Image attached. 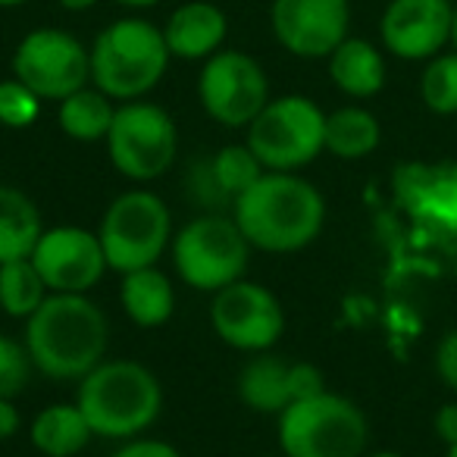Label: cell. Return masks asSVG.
I'll return each mask as SVG.
<instances>
[{"label":"cell","instance_id":"obj_19","mask_svg":"<svg viewBox=\"0 0 457 457\" xmlns=\"http://www.w3.org/2000/svg\"><path fill=\"white\" fill-rule=\"evenodd\" d=\"M120 304L135 326L160 329L176 313V288L160 267H141L132 273H122Z\"/></svg>","mask_w":457,"mask_h":457},{"label":"cell","instance_id":"obj_28","mask_svg":"<svg viewBox=\"0 0 457 457\" xmlns=\"http://www.w3.org/2000/svg\"><path fill=\"white\" fill-rule=\"evenodd\" d=\"M32 370L35 367L26 345L0 332V398H20L26 392Z\"/></svg>","mask_w":457,"mask_h":457},{"label":"cell","instance_id":"obj_2","mask_svg":"<svg viewBox=\"0 0 457 457\" xmlns=\"http://www.w3.org/2000/svg\"><path fill=\"white\" fill-rule=\"evenodd\" d=\"M32 367L60 382L88 376L110 345L107 313L88 295H47L22 336Z\"/></svg>","mask_w":457,"mask_h":457},{"label":"cell","instance_id":"obj_34","mask_svg":"<svg viewBox=\"0 0 457 457\" xmlns=\"http://www.w3.org/2000/svg\"><path fill=\"white\" fill-rule=\"evenodd\" d=\"M113 4L129 7V10H147V7H157V4H163V0H113Z\"/></svg>","mask_w":457,"mask_h":457},{"label":"cell","instance_id":"obj_27","mask_svg":"<svg viewBox=\"0 0 457 457\" xmlns=\"http://www.w3.org/2000/svg\"><path fill=\"white\" fill-rule=\"evenodd\" d=\"M41 97L20 79H4L0 82V126L7 129H29L41 116Z\"/></svg>","mask_w":457,"mask_h":457},{"label":"cell","instance_id":"obj_9","mask_svg":"<svg viewBox=\"0 0 457 457\" xmlns=\"http://www.w3.org/2000/svg\"><path fill=\"white\" fill-rule=\"evenodd\" d=\"M104 145L120 176H126L129 182H154L176 163L179 126L170 110L147 97L126 101L116 107Z\"/></svg>","mask_w":457,"mask_h":457},{"label":"cell","instance_id":"obj_22","mask_svg":"<svg viewBox=\"0 0 457 457\" xmlns=\"http://www.w3.org/2000/svg\"><path fill=\"white\" fill-rule=\"evenodd\" d=\"M120 104L107 97L95 85H85L76 95L63 97L57 104V126L66 138L82 141V145H95V141H107V132L113 126V116Z\"/></svg>","mask_w":457,"mask_h":457},{"label":"cell","instance_id":"obj_7","mask_svg":"<svg viewBox=\"0 0 457 457\" xmlns=\"http://www.w3.org/2000/svg\"><path fill=\"white\" fill-rule=\"evenodd\" d=\"M172 213L160 195L147 188H129L110 201L97 226V238L113 273H132L157 267L172 245Z\"/></svg>","mask_w":457,"mask_h":457},{"label":"cell","instance_id":"obj_20","mask_svg":"<svg viewBox=\"0 0 457 457\" xmlns=\"http://www.w3.org/2000/svg\"><path fill=\"white\" fill-rule=\"evenodd\" d=\"M29 438H32L35 451L45 457H76L88 448L95 429L76 401H57L35 413Z\"/></svg>","mask_w":457,"mask_h":457},{"label":"cell","instance_id":"obj_25","mask_svg":"<svg viewBox=\"0 0 457 457\" xmlns=\"http://www.w3.org/2000/svg\"><path fill=\"white\" fill-rule=\"evenodd\" d=\"M207 163H210V172H213L216 185H220L222 195L228 197V204H236L238 197L267 172L248 145L220 147V151L207 154Z\"/></svg>","mask_w":457,"mask_h":457},{"label":"cell","instance_id":"obj_37","mask_svg":"<svg viewBox=\"0 0 457 457\" xmlns=\"http://www.w3.org/2000/svg\"><path fill=\"white\" fill-rule=\"evenodd\" d=\"M367 457H404V454H398V451H373V454H367Z\"/></svg>","mask_w":457,"mask_h":457},{"label":"cell","instance_id":"obj_15","mask_svg":"<svg viewBox=\"0 0 457 457\" xmlns=\"http://www.w3.org/2000/svg\"><path fill=\"white\" fill-rule=\"evenodd\" d=\"M451 0H388L379 38L398 60H432L451 45Z\"/></svg>","mask_w":457,"mask_h":457},{"label":"cell","instance_id":"obj_32","mask_svg":"<svg viewBox=\"0 0 457 457\" xmlns=\"http://www.w3.org/2000/svg\"><path fill=\"white\" fill-rule=\"evenodd\" d=\"M22 417L20 407H16V398H0V442H10V438L20 432Z\"/></svg>","mask_w":457,"mask_h":457},{"label":"cell","instance_id":"obj_3","mask_svg":"<svg viewBox=\"0 0 457 457\" xmlns=\"http://www.w3.org/2000/svg\"><path fill=\"white\" fill-rule=\"evenodd\" d=\"M76 404L88 417L95 436L129 442L157 423L163 411V386L145 363L116 357L101 361L79 379Z\"/></svg>","mask_w":457,"mask_h":457},{"label":"cell","instance_id":"obj_4","mask_svg":"<svg viewBox=\"0 0 457 457\" xmlns=\"http://www.w3.org/2000/svg\"><path fill=\"white\" fill-rule=\"evenodd\" d=\"M91 51V85L126 104L147 97L170 70L163 29L141 16H122L101 29Z\"/></svg>","mask_w":457,"mask_h":457},{"label":"cell","instance_id":"obj_38","mask_svg":"<svg viewBox=\"0 0 457 457\" xmlns=\"http://www.w3.org/2000/svg\"><path fill=\"white\" fill-rule=\"evenodd\" d=\"M445 457H457V445H451V448H448V454H445Z\"/></svg>","mask_w":457,"mask_h":457},{"label":"cell","instance_id":"obj_10","mask_svg":"<svg viewBox=\"0 0 457 457\" xmlns=\"http://www.w3.org/2000/svg\"><path fill=\"white\" fill-rule=\"evenodd\" d=\"M197 101L204 113L226 129H248L270 104L267 70L251 54L222 47L204 60L197 76Z\"/></svg>","mask_w":457,"mask_h":457},{"label":"cell","instance_id":"obj_39","mask_svg":"<svg viewBox=\"0 0 457 457\" xmlns=\"http://www.w3.org/2000/svg\"><path fill=\"white\" fill-rule=\"evenodd\" d=\"M263 457H286V454H282V451H279V454H263Z\"/></svg>","mask_w":457,"mask_h":457},{"label":"cell","instance_id":"obj_21","mask_svg":"<svg viewBox=\"0 0 457 457\" xmlns=\"http://www.w3.org/2000/svg\"><path fill=\"white\" fill-rule=\"evenodd\" d=\"M45 228L38 204L16 185L0 182V263L32 257Z\"/></svg>","mask_w":457,"mask_h":457},{"label":"cell","instance_id":"obj_17","mask_svg":"<svg viewBox=\"0 0 457 457\" xmlns=\"http://www.w3.org/2000/svg\"><path fill=\"white\" fill-rule=\"evenodd\" d=\"M160 29H163L166 47H170L172 57L191 60V63L201 60L204 63L226 45L228 16L210 0H188V4L172 10L170 20Z\"/></svg>","mask_w":457,"mask_h":457},{"label":"cell","instance_id":"obj_14","mask_svg":"<svg viewBox=\"0 0 457 457\" xmlns=\"http://www.w3.org/2000/svg\"><path fill=\"white\" fill-rule=\"evenodd\" d=\"M270 29L282 51L301 60H326L351 29L348 0H273Z\"/></svg>","mask_w":457,"mask_h":457},{"label":"cell","instance_id":"obj_11","mask_svg":"<svg viewBox=\"0 0 457 457\" xmlns=\"http://www.w3.org/2000/svg\"><path fill=\"white\" fill-rule=\"evenodd\" d=\"M13 76L41 101H63L91 85V51L63 29H32L13 51Z\"/></svg>","mask_w":457,"mask_h":457},{"label":"cell","instance_id":"obj_35","mask_svg":"<svg viewBox=\"0 0 457 457\" xmlns=\"http://www.w3.org/2000/svg\"><path fill=\"white\" fill-rule=\"evenodd\" d=\"M451 47L457 51V4H454V13H451Z\"/></svg>","mask_w":457,"mask_h":457},{"label":"cell","instance_id":"obj_8","mask_svg":"<svg viewBox=\"0 0 457 457\" xmlns=\"http://www.w3.org/2000/svg\"><path fill=\"white\" fill-rule=\"evenodd\" d=\"M245 145L263 170L301 172L326 151V113L304 95L270 97V104L248 126Z\"/></svg>","mask_w":457,"mask_h":457},{"label":"cell","instance_id":"obj_24","mask_svg":"<svg viewBox=\"0 0 457 457\" xmlns=\"http://www.w3.org/2000/svg\"><path fill=\"white\" fill-rule=\"evenodd\" d=\"M51 295L47 282L41 279L32 257L0 263V311L26 323Z\"/></svg>","mask_w":457,"mask_h":457},{"label":"cell","instance_id":"obj_6","mask_svg":"<svg viewBox=\"0 0 457 457\" xmlns=\"http://www.w3.org/2000/svg\"><path fill=\"white\" fill-rule=\"evenodd\" d=\"M276 420L286 457H363L370 442L363 411L329 388L288 404Z\"/></svg>","mask_w":457,"mask_h":457},{"label":"cell","instance_id":"obj_26","mask_svg":"<svg viewBox=\"0 0 457 457\" xmlns=\"http://www.w3.org/2000/svg\"><path fill=\"white\" fill-rule=\"evenodd\" d=\"M420 97L436 116H457V51L426 60L420 76Z\"/></svg>","mask_w":457,"mask_h":457},{"label":"cell","instance_id":"obj_5","mask_svg":"<svg viewBox=\"0 0 457 457\" xmlns=\"http://www.w3.org/2000/svg\"><path fill=\"white\" fill-rule=\"evenodd\" d=\"M172 267L195 292H220L248 276L251 242L232 213H197L172 236Z\"/></svg>","mask_w":457,"mask_h":457},{"label":"cell","instance_id":"obj_36","mask_svg":"<svg viewBox=\"0 0 457 457\" xmlns=\"http://www.w3.org/2000/svg\"><path fill=\"white\" fill-rule=\"evenodd\" d=\"M22 4H29V0H0V7L10 10V7H22Z\"/></svg>","mask_w":457,"mask_h":457},{"label":"cell","instance_id":"obj_18","mask_svg":"<svg viewBox=\"0 0 457 457\" xmlns=\"http://www.w3.org/2000/svg\"><path fill=\"white\" fill-rule=\"evenodd\" d=\"M329 63V79L342 95L354 97V101H367L376 97L386 88V57L382 51L367 38H345L336 51L326 57Z\"/></svg>","mask_w":457,"mask_h":457},{"label":"cell","instance_id":"obj_12","mask_svg":"<svg viewBox=\"0 0 457 457\" xmlns=\"http://www.w3.org/2000/svg\"><path fill=\"white\" fill-rule=\"evenodd\" d=\"M210 326L222 345L245 354H263L286 332V311L282 301L261 282L248 276L232 286L213 292L210 301Z\"/></svg>","mask_w":457,"mask_h":457},{"label":"cell","instance_id":"obj_23","mask_svg":"<svg viewBox=\"0 0 457 457\" xmlns=\"http://www.w3.org/2000/svg\"><path fill=\"white\" fill-rule=\"evenodd\" d=\"M382 126L363 107H338L326 113V151L338 160H363L379 147Z\"/></svg>","mask_w":457,"mask_h":457},{"label":"cell","instance_id":"obj_29","mask_svg":"<svg viewBox=\"0 0 457 457\" xmlns=\"http://www.w3.org/2000/svg\"><path fill=\"white\" fill-rule=\"evenodd\" d=\"M110 457H182V451L172 448V445L163 442V438L135 436V438H129V442H122Z\"/></svg>","mask_w":457,"mask_h":457},{"label":"cell","instance_id":"obj_1","mask_svg":"<svg viewBox=\"0 0 457 457\" xmlns=\"http://www.w3.org/2000/svg\"><path fill=\"white\" fill-rule=\"evenodd\" d=\"M232 220L251 248L295 254L320 238L326 226V197L301 172H263L236 204Z\"/></svg>","mask_w":457,"mask_h":457},{"label":"cell","instance_id":"obj_13","mask_svg":"<svg viewBox=\"0 0 457 457\" xmlns=\"http://www.w3.org/2000/svg\"><path fill=\"white\" fill-rule=\"evenodd\" d=\"M32 263L51 295H88L110 270L97 232L85 226H51L41 232Z\"/></svg>","mask_w":457,"mask_h":457},{"label":"cell","instance_id":"obj_16","mask_svg":"<svg viewBox=\"0 0 457 457\" xmlns=\"http://www.w3.org/2000/svg\"><path fill=\"white\" fill-rule=\"evenodd\" d=\"M320 392H326V376L313 363H286L270 351L248 361L238 373V398L248 411L263 417H279L288 404L313 398Z\"/></svg>","mask_w":457,"mask_h":457},{"label":"cell","instance_id":"obj_33","mask_svg":"<svg viewBox=\"0 0 457 457\" xmlns=\"http://www.w3.org/2000/svg\"><path fill=\"white\" fill-rule=\"evenodd\" d=\"M60 7L70 10V13H85V10H91L97 4V0H57Z\"/></svg>","mask_w":457,"mask_h":457},{"label":"cell","instance_id":"obj_31","mask_svg":"<svg viewBox=\"0 0 457 457\" xmlns=\"http://www.w3.org/2000/svg\"><path fill=\"white\" fill-rule=\"evenodd\" d=\"M436 432L438 438H442L445 445H457V401H451V404H442L436 413Z\"/></svg>","mask_w":457,"mask_h":457},{"label":"cell","instance_id":"obj_30","mask_svg":"<svg viewBox=\"0 0 457 457\" xmlns=\"http://www.w3.org/2000/svg\"><path fill=\"white\" fill-rule=\"evenodd\" d=\"M436 373L442 376V382L457 392V329L445 332V338L436 348Z\"/></svg>","mask_w":457,"mask_h":457}]
</instances>
